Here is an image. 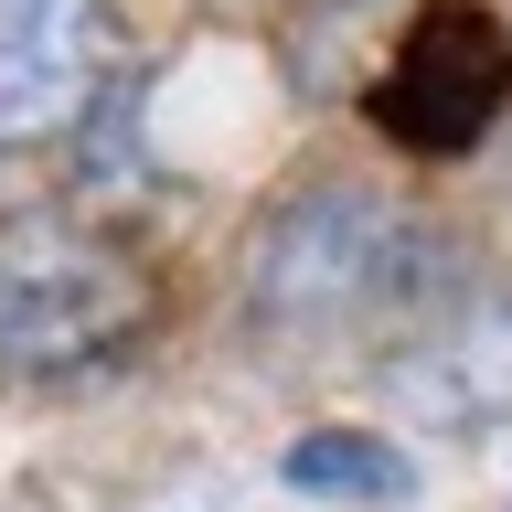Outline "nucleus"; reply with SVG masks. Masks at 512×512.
I'll return each mask as SVG.
<instances>
[{"instance_id":"nucleus-5","label":"nucleus","mask_w":512,"mask_h":512,"mask_svg":"<svg viewBox=\"0 0 512 512\" xmlns=\"http://www.w3.org/2000/svg\"><path fill=\"white\" fill-rule=\"evenodd\" d=\"M395 384H406L427 416H459V427L512 416V299L491 288V299L427 310V331H416V352L395 363Z\"/></svg>"},{"instance_id":"nucleus-4","label":"nucleus","mask_w":512,"mask_h":512,"mask_svg":"<svg viewBox=\"0 0 512 512\" xmlns=\"http://www.w3.org/2000/svg\"><path fill=\"white\" fill-rule=\"evenodd\" d=\"M512 86V54L502 32L480 22V11H427V32L406 43L395 64V96H384V128L406 139V150H470L491 107Z\"/></svg>"},{"instance_id":"nucleus-2","label":"nucleus","mask_w":512,"mask_h":512,"mask_svg":"<svg viewBox=\"0 0 512 512\" xmlns=\"http://www.w3.org/2000/svg\"><path fill=\"white\" fill-rule=\"evenodd\" d=\"M416 288H427L416 235L363 192H310L256 235V299H267V320H299V331L363 320L384 299H416Z\"/></svg>"},{"instance_id":"nucleus-3","label":"nucleus","mask_w":512,"mask_h":512,"mask_svg":"<svg viewBox=\"0 0 512 512\" xmlns=\"http://www.w3.org/2000/svg\"><path fill=\"white\" fill-rule=\"evenodd\" d=\"M107 0H0V150H43L86 118Z\"/></svg>"},{"instance_id":"nucleus-1","label":"nucleus","mask_w":512,"mask_h":512,"mask_svg":"<svg viewBox=\"0 0 512 512\" xmlns=\"http://www.w3.org/2000/svg\"><path fill=\"white\" fill-rule=\"evenodd\" d=\"M150 320V278L96 224L22 214L0 224V363H96Z\"/></svg>"},{"instance_id":"nucleus-6","label":"nucleus","mask_w":512,"mask_h":512,"mask_svg":"<svg viewBox=\"0 0 512 512\" xmlns=\"http://www.w3.org/2000/svg\"><path fill=\"white\" fill-rule=\"evenodd\" d=\"M288 480L299 491H320V502H406V448H384V438H363V427H310V438L288 448Z\"/></svg>"}]
</instances>
